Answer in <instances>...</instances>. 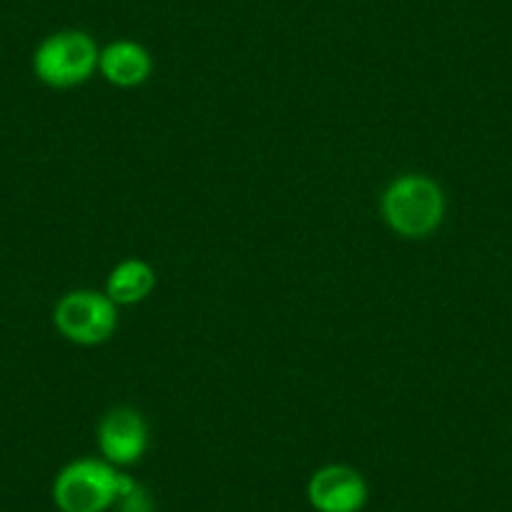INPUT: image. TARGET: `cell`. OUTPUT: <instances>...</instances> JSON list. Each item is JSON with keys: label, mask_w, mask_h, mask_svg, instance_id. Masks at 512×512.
Returning <instances> with one entry per match:
<instances>
[{"label": "cell", "mask_w": 512, "mask_h": 512, "mask_svg": "<svg viewBox=\"0 0 512 512\" xmlns=\"http://www.w3.org/2000/svg\"><path fill=\"white\" fill-rule=\"evenodd\" d=\"M382 216L395 234L425 239L445 219V194L430 176L402 174L384 189Z\"/></svg>", "instance_id": "1"}, {"label": "cell", "mask_w": 512, "mask_h": 512, "mask_svg": "<svg viewBox=\"0 0 512 512\" xmlns=\"http://www.w3.org/2000/svg\"><path fill=\"white\" fill-rule=\"evenodd\" d=\"M126 475L111 462L76 460L58 472L53 500L61 512H106L116 505Z\"/></svg>", "instance_id": "2"}, {"label": "cell", "mask_w": 512, "mask_h": 512, "mask_svg": "<svg viewBox=\"0 0 512 512\" xmlns=\"http://www.w3.org/2000/svg\"><path fill=\"white\" fill-rule=\"evenodd\" d=\"M96 41L83 31H61L48 36L33 53V71L38 81L51 88H73L86 83L96 73Z\"/></svg>", "instance_id": "3"}, {"label": "cell", "mask_w": 512, "mask_h": 512, "mask_svg": "<svg viewBox=\"0 0 512 512\" xmlns=\"http://www.w3.org/2000/svg\"><path fill=\"white\" fill-rule=\"evenodd\" d=\"M53 324L73 344L96 347L108 342L118 327L116 304L101 292L76 289L58 299L53 309Z\"/></svg>", "instance_id": "4"}, {"label": "cell", "mask_w": 512, "mask_h": 512, "mask_svg": "<svg viewBox=\"0 0 512 512\" xmlns=\"http://www.w3.org/2000/svg\"><path fill=\"white\" fill-rule=\"evenodd\" d=\"M149 447V427L131 407H113L98 422V450L116 467L134 465Z\"/></svg>", "instance_id": "5"}, {"label": "cell", "mask_w": 512, "mask_h": 512, "mask_svg": "<svg viewBox=\"0 0 512 512\" xmlns=\"http://www.w3.org/2000/svg\"><path fill=\"white\" fill-rule=\"evenodd\" d=\"M309 505L317 512H359L369 490L364 477L347 465H324L309 477Z\"/></svg>", "instance_id": "6"}, {"label": "cell", "mask_w": 512, "mask_h": 512, "mask_svg": "<svg viewBox=\"0 0 512 512\" xmlns=\"http://www.w3.org/2000/svg\"><path fill=\"white\" fill-rule=\"evenodd\" d=\"M149 51L141 43L134 41H116L106 46L98 58V71L103 73L108 83L118 88H136L151 76Z\"/></svg>", "instance_id": "7"}, {"label": "cell", "mask_w": 512, "mask_h": 512, "mask_svg": "<svg viewBox=\"0 0 512 512\" xmlns=\"http://www.w3.org/2000/svg\"><path fill=\"white\" fill-rule=\"evenodd\" d=\"M156 272L151 264L144 259H123L121 264L113 267L106 282V297L116 307H128V304H139L154 292Z\"/></svg>", "instance_id": "8"}, {"label": "cell", "mask_w": 512, "mask_h": 512, "mask_svg": "<svg viewBox=\"0 0 512 512\" xmlns=\"http://www.w3.org/2000/svg\"><path fill=\"white\" fill-rule=\"evenodd\" d=\"M116 505H118V512H154L151 510L149 495H146V492L141 490V485H136L128 475L126 480H123L121 495H118Z\"/></svg>", "instance_id": "9"}]
</instances>
